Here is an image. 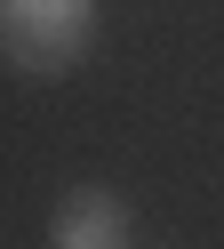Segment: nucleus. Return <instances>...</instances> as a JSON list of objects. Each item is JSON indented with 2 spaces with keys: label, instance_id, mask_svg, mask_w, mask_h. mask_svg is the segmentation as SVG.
I'll list each match as a JSON object with an SVG mask.
<instances>
[{
  "label": "nucleus",
  "instance_id": "1",
  "mask_svg": "<svg viewBox=\"0 0 224 249\" xmlns=\"http://www.w3.org/2000/svg\"><path fill=\"white\" fill-rule=\"evenodd\" d=\"M96 49V0H0V56L32 81H56Z\"/></svg>",
  "mask_w": 224,
  "mask_h": 249
},
{
  "label": "nucleus",
  "instance_id": "2",
  "mask_svg": "<svg viewBox=\"0 0 224 249\" xmlns=\"http://www.w3.org/2000/svg\"><path fill=\"white\" fill-rule=\"evenodd\" d=\"M48 249H128V201L112 185H72L48 217Z\"/></svg>",
  "mask_w": 224,
  "mask_h": 249
}]
</instances>
